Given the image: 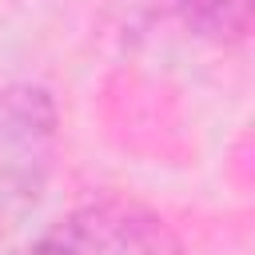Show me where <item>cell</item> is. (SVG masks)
Wrapping results in <instances>:
<instances>
[{
    "mask_svg": "<svg viewBox=\"0 0 255 255\" xmlns=\"http://www.w3.org/2000/svg\"><path fill=\"white\" fill-rule=\"evenodd\" d=\"M60 147V112L48 88H0V223L20 219L44 195Z\"/></svg>",
    "mask_w": 255,
    "mask_h": 255,
    "instance_id": "1",
    "label": "cell"
},
{
    "mask_svg": "<svg viewBox=\"0 0 255 255\" xmlns=\"http://www.w3.org/2000/svg\"><path fill=\"white\" fill-rule=\"evenodd\" d=\"M20 255H183V239L147 203L100 195L56 219Z\"/></svg>",
    "mask_w": 255,
    "mask_h": 255,
    "instance_id": "2",
    "label": "cell"
},
{
    "mask_svg": "<svg viewBox=\"0 0 255 255\" xmlns=\"http://www.w3.org/2000/svg\"><path fill=\"white\" fill-rule=\"evenodd\" d=\"M155 4L187 32L219 44H235L251 32V0H155Z\"/></svg>",
    "mask_w": 255,
    "mask_h": 255,
    "instance_id": "3",
    "label": "cell"
}]
</instances>
